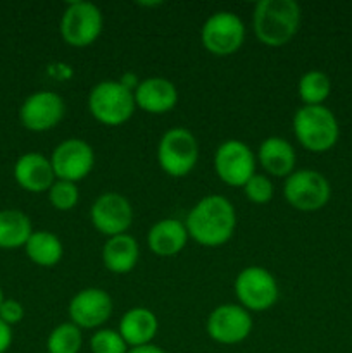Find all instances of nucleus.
I'll return each mask as SVG.
<instances>
[{
    "label": "nucleus",
    "mask_w": 352,
    "mask_h": 353,
    "mask_svg": "<svg viewBox=\"0 0 352 353\" xmlns=\"http://www.w3.org/2000/svg\"><path fill=\"white\" fill-rule=\"evenodd\" d=\"M48 200H50L52 207H55L57 210L75 209L79 200L78 186L76 183L55 179V183L48 190Z\"/></svg>",
    "instance_id": "obj_26"
},
{
    "label": "nucleus",
    "mask_w": 352,
    "mask_h": 353,
    "mask_svg": "<svg viewBox=\"0 0 352 353\" xmlns=\"http://www.w3.org/2000/svg\"><path fill=\"white\" fill-rule=\"evenodd\" d=\"M293 134L306 150L321 154L337 143L340 128L328 107L304 105L293 116Z\"/></svg>",
    "instance_id": "obj_3"
},
{
    "label": "nucleus",
    "mask_w": 352,
    "mask_h": 353,
    "mask_svg": "<svg viewBox=\"0 0 352 353\" xmlns=\"http://www.w3.org/2000/svg\"><path fill=\"white\" fill-rule=\"evenodd\" d=\"M14 179L23 190L31 193L48 192L55 183L50 161L38 152H28L14 165Z\"/></svg>",
    "instance_id": "obj_16"
},
{
    "label": "nucleus",
    "mask_w": 352,
    "mask_h": 353,
    "mask_svg": "<svg viewBox=\"0 0 352 353\" xmlns=\"http://www.w3.org/2000/svg\"><path fill=\"white\" fill-rule=\"evenodd\" d=\"M12 345V330L0 319V353H6Z\"/></svg>",
    "instance_id": "obj_30"
},
{
    "label": "nucleus",
    "mask_w": 352,
    "mask_h": 353,
    "mask_svg": "<svg viewBox=\"0 0 352 353\" xmlns=\"http://www.w3.org/2000/svg\"><path fill=\"white\" fill-rule=\"evenodd\" d=\"M148 248L159 257H173L185 248L188 231L183 223L176 219H162L148 231Z\"/></svg>",
    "instance_id": "obj_18"
},
{
    "label": "nucleus",
    "mask_w": 352,
    "mask_h": 353,
    "mask_svg": "<svg viewBox=\"0 0 352 353\" xmlns=\"http://www.w3.org/2000/svg\"><path fill=\"white\" fill-rule=\"evenodd\" d=\"M3 300H6V299H3V293H2V288H0V303H2V302H3Z\"/></svg>",
    "instance_id": "obj_32"
},
{
    "label": "nucleus",
    "mask_w": 352,
    "mask_h": 353,
    "mask_svg": "<svg viewBox=\"0 0 352 353\" xmlns=\"http://www.w3.org/2000/svg\"><path fill=\"white\" fill-rule=\"evenodd\" d=\"M66 112L64 100L55 92L31 93L19 109V121L30 131H48L57 126Z\"/></svg>",
    "instance_id": "obj_13"
},
{
    "label": "nucleus",
    "mask_w": 352,
    "mask_h": 353,
    "mask_svg": "<svg viewBox=\"0 0 352 353\" xmlns=\"http://www.w3.org/2000/svg\"><path fill=\"white\" fill-rule=\"evenodd\" d=\"M235 293L245 310L262 312L271 309L278 300V283L268 269L251 265L238 272Z\"/></svg>",
    "instance_id": "obj_8"
},
{
    "label": "nucleus",
    "mask_w": 352,
    "mask_h": 353,
    "mask_svg": "<svg viewBox=\"0 0 352 353\" xmlns=\"http://www.w3.org/2000/svg\"><path fill=\"white\" fill-rule=\"evenodd\" d=\"M199 159L195 137L185 128H173L162 134L157 147V161L162 171L173 178L188 174Z\"/></svg>",
    "instance_id": "obj_5"
},
{
    "label": "nucleus",
    "mask_w": 352,
    "mask_h": 353,
    "mask_svg": "<svg viewBox=\"0 0 352 353\" xmlns=\"http://www.w3.org/2000/svg\"><path fill=\"white\" fill-rule=\"evenodd\" d=\"M135 95L121 81L97 83L88 95V110L106 126H121L135 112Z\"/></svg>",
    "instance_id": "obj_4"
},
{
    "label": "nucleus",
    "mask_w": 352,
    "mask_h": 353,
    "mask_svg": "<svg viewBox=\"0 0 352 353\" xmlns=\"http://www.w3.org/2000/svg\"><path fill=\"white\" fill-rule=\"evenodd\" d=\"M200 38L206 50L211 54L219 57L231 55L242 47L245 40L244 23L237 14L219 10L204 23Z\"/></svg>",
    "instance_id": "obj_9"
},
{
    "label": "nucleus",
    "mask_w": 352,
    "mask_h": 353,
    "mask_svg": "<svg viewBox=\"0 0 352 353\" xmlns=\"http://www.w3.org/2000/svg\"><path fill=\"white\" fill-rule=\"evenodd\" d=\"M254 33L268 47L289 43L300 26V7L295 0H261L252 14Z\"/></svg>",
    "instance_id": "obj_2"
},
{
    "label": "nucleus",
    "mask_w": 352,
    "mask_h": 353,
    "mask_svg": "<svg viewBox=\"0 0 352 353\" xmlns=\"http://www.w3.org/2000/svg\"><path fill=\"white\" fill-rule=\"evenodd\" d=\"M104 17L92 2H71L61 17L59 31L62 40L76 48L92 45L102 33Z\"/></svg>",
    "instance_id": "obj_6"
},
{
    "label": "nucleus",
    "mask_w": 352,
    "mask_h": 353,
    "mask_svg": "<svg viewBox=\"0 0 352 353\" xmlns=\"http://www.w3.org/2000/svg\"><path fill=\"white\" fill-rule=\"evenodd\" d=\"M245 196L254 203H268L273 199V183L268 176L254 174L244 186Z\"/></svg>",
    "instance_id": "obj_28"
},
{
    "label": "nucleus",
    "mask_w": 352,
    "mask_h": 353,
    "mask_svg": "<svg viewBox=\"0 0 352 353\" xmlns=\"http://www.w3.org/2000/svg\"><path fill=\"white\" fill-rule=\"evenodd\" d=\"M90 219L95 230L106 236H117L126 233L133 221L131 203L123 195L109 192L100 195L90 209Z\"/></svg>",
    "instance_id": "obj_14"
},
{
    "label": "nucleus",
    "mask_w": 352,
    "mask_h": 353,
    "mask_svg": "<svg viewBox=\"0 0 352 353\" xmlns=\"http://www.w3.org/2000/svg\"><path fill=\"white\" fill-rule=\"evenodd\" d=\"M283 195L293 209L300 212H314L323 209L331 195L328 179L321 172L302 169L292 172L283 186Z\"/></svg>",
    "instance_id": "obj_7"
},
{
    "label": "nucleus",
    "mask_w": 352,
    "mask_h": 353,
    "mask_svg": "<svg viewBox=\"0 0 352 353\" xmlns=\"http://www.w3.org/2000/svg\"><path fill=\"white\" fill-rule=\"evenodd\" d=\"M55 179L78 183L90 174L95 164L93 148L79 138H69L59 143L50 159Z\"/></svg>",
    "instance_id": "obj_11"
},
{
    "label": "nucleus",
    "mask_w": 352,
    "mask_h": 353,
    "mask_svg": "<svg viewBox=\"0 0 352 353\" xmlns=\"http://www.w3.org/2000/svg\"><path fill=\"white\" fill-rule=\"evenodd\" d=\"M157 327L159 323L155 314L144 307L128 310L119 321V334L131 348L152 343L157 334Z\"/></svg>",
    "instance_id": "obj_19"
},
{
    "label": "nucleus",
    "mask_w": 352,
    "mask_h": 353,
    "mask_svg": "<svg viewBox=\"0 0 352 353\" xmlns=\"http://www.w3.org/2000/svg\"><path fill=\"white\" fill-rule=\"evenodd\" d=\"M295 150L286 140L280 137H269L259 147V162L271 176H286L292 174L295 168Z\"/></svg>",
    "instance_id": "obj_21"
},
{
    "label": "nucleus",
    "mask_w": 352,
    "mask_h": 353,
    "mask_svg": "<svg viewBox=\"0 0 352 353\" xmlns=\"http://www.w3.org/2000/svg\"><path fill=\"white\" fill-rule=\"evenodd\" d=\"M28 259L40 268H54L64 255L61 240L52 231H33L24 245Z\"/></svg>",
    "instance_id": "obj_23"
},
{
    "label": "nucleus",
    "mask_w": 352,
    "mask_h": 353,
    "mask_svg": "<svg viewBox=\"0 0 352 353\" xmlns=\"http://www.w3.org/2000/svg\"><path fill=\"white\" fill-rule=\"evenodd\" d=\"M140 248L137 240L130 234L110 236L102 248V262L107 271L114 274H126L137 265Z\"/></svg>",
    "instance_id": "obj_20"
},
{
    "label": "nucleus",
    "mask_w": 352,
    "mask_h": 353,
    "mask_svg": "<svg viewBox=\"0 0 352 353\" xmlns=\"http://www.w3.org/2000/svg\"><path fill=\"white\" fill-rule=\"evenodd\" d=\"M330 92V78L321 71L306 72L299 81V97L304 105H323Z\"/></svg>",
    "instance_id": "obj_24"
},
{
    "label": "nucleus",
    "mask_w": 352,
    "mask_h": 353,
    "mask_svg": "<svg viewBox=\"0 0 352 353\" xmlns=\"http://www.w3.org/2000/svg\"><path fill=\"white\" fill-rule=\"evenodd\" d=\"M24 317V309L17 300L6 299L0 303V319L6 324L12 326V324L21 323Z\"/></svg>",
    "instance_id": "obj_29"
},
{
    "label": "nucleus",
    "mask_w": 352,
    "mask_h": 353,
    "mask_svg": "<svg viewBox=\"0 0 352 353\" xmlns=\"http://www.w3.org/2000/svg\"><path fill=\"white\" fill-rule=\"evenodd\" d=\"M128 353H166L162 348L155 347V345L148 343V345H141V347H135V348H130Z\"/></svg>",
    "instance_id": "obj_31"
},
{
    "label": "nucleus",
    "mask_w": 352,
    "mask_h": 353,
    "mask_svg": "<svg viewBox=\"0 0 352 353\" xmlns=\"http://www.w3.org/2000/svg\"><path fill=\"white\" fill-rule=\"evenodd\" d=\"M33 228L30 217L16 209L0 210V248L16 250L26 245Z\"/></svg>",
    "instance_id": "obj_22"
},
{
    "label": "nucleus",
    "mask_w": 352,
    "mask_h": 353,
    "mask_svg": "<svg viewBox=\"0 0 352 353\" xmlns=\"http://www.w3.org/2000/svg\"><path fill=\"white\" fill-rule=\"evenodd\" d=\"M113 314V299L100 288H86L69 302L71 323L79 330H92L106 323Z\"/></svg>",
    "instance_id": "obj_15"
},
{
    "label": "nucleus",
    "mask_w": 352,
    "mask_h": 353,
    "mask_svg": "<svg viewBox=\"0 0 352 353\" xmlns=\"http://www.w3.org/2000/svg\"><path fill=\"white\" fill-rule=\"evenodd\" d=\"M135 103L148 114H164L178 103V90L166 78H147L135 90Z\"/></svg>",
    "instance_id": "obj_17"
},
{
    "label": "nucleus",
    "mask_w": 352,
    "mask_h": 353,
    "mask_svg": "<svg viewBox=\"0 0 352 353\" xmlns=\"http://www.w3.org/2000/svg\"><path fill=\"white\" fill-rule=\"evenodd\" d=\"M81 345V331L72 323L59 324L47 338L48 353H79Z\"/></svg>",
    "instance_id": "obj_25"
},
{
    "label": "nucleus",
    "mask_w": 352,
    "mask_h": 353,
    "mask_svg": "<svg viewBox=\"0 0 352 353\" xmlns=\"http://www.w3.org/2000/svg\"><path fill=\"white\" fill-rule=\"evenodd\" d=\"M185 226L188 236L199 245L219 247L233 236L237 214L230 200L221 195H209L192 207Z\"/></svg>",
    "instance_id": "obj_1"
},
{
    "label": "nucleus",
    "mask_w": 352,
    "mask_h": 353,
    "mask_svg": "<svg viewBox=\"0 0 352 353\" xmlns=\"http://www.w3.org/2000/svg\"><path fill=\"white\" fill-rule=\"evenodd\" d=\"M216 174L228 186H242L255 174V157L251 147L240 140H228L214 154Z\"/></svg>",
    "instance_id": "obj_10"
},
{
    "label": "nucleus",
    "mask_w": 352,
    "mask_h": 353,
    "mask_svg": "<svg viewBox=\"0 0 352 353\" xmlns=\"http://www.w3.org/2000/svg\"><path fill=\"white\" fill-rule=\"evenodd\" d=\"M252 331L248 310L235 303L216 307L207 317V333L216 343L237 345L247 340Z\"/></svg>",
    "instance_id": "obj_12"
},
{
    "label": "nucleus",
    "mask_w": 352,
    "mask_h": 353,
    "mask_svg": "<svg viewBox=\"0 0 352 353\" xmlns=\"http://www.w3.org/2000/svg\"><path fill=\"white\" fill-rule=\"evenodd\" d=\"M92 353H128V345L114 330H100L90 338Z\"/></svg>",
    "instance_id": "obj_27"
}]
</instances>
